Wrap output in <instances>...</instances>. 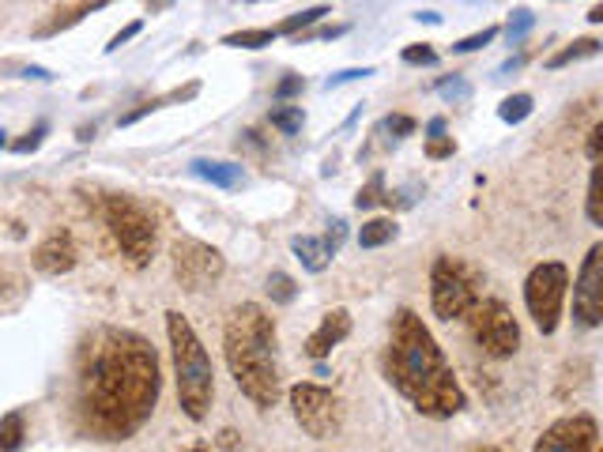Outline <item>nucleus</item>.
Returning a JSON list of instances; mask_svg holds the SVG:
<instances>
[{
    "instance_id": "1",
    "label": "nucleus",
    "mask_w": 603,
    "mask_h": 452,
    "mask_svg": "<svg viewBox=\"0 0 603 452\" xmlns=\"http://www.w3.org/2000/svg\"><path fill=\"white\" fill-rule=\"evenodd\" d=\"M162 366L151 339L121 325L91 328L72 366V419L91 441H129L159 408Z\"/></svg>"
},
{
    "instance_id": "2",
    "label": "nucleus",
    "mask_w": 603,
    "mask_h": 452,
    "mask_svg": "<svg viewBox=\"0 0 603 452\" xmlns=\"http://www.w3.org/2000/svg\"><path fill=\"white\" fill-rule=\"evenodd\" d=\"M381 374L404 400L426 419H453L468 408L461 381L453 374V362L437 347L434 332L415 309H396L389 325V344L381 355Z\"/></svg>"
},
{
    "instance_id": "3",
    "label": "nucleus",
    "mask_w": 603,
    "mask_h": 452,
    "mask_svg": "<svg viewBox=\"0 0 603 452\" xmlns=\"http://www.w3.org/2000/svg\"><path fill=\"white\" fill-rule=\"evenodd\" d=\"M226 370L245 400L257 411H272L283 396L279 358H276V320L257 302H242L231 309L223 328Z\"/></svg>"
},
{
    "instance_id": "4",
    "label": "nucleus",
    "mask_w": 603,
    "mask_h": 452,
    "mask_svg": "<svg viewBox=\"0 0 603 452\" xmlns=\"http://www.w3.org/2000/svg\"><path fill=\"white\" fill-rule=\"evenodd\" d=\"M167 339H170V358H173V381H178V403L186 419L204 422L215 400V366L208 358L204 344H200L197 328L189 317L178 309L167 313Z\"/></svg>"
},
{
    "instance_id": "5",
    "label": "nucleus",
    "mask_w": 603,
    "mask_h": 452,
    "mask_svg": "<svg viewBox=\"0 0 603 452\" xmlns=\"http://www.w3.org/2000/svg\"><path fill=\"white\" fill-rule=\"evenodd\" d=\"M103 223L114 238L117 253L125 256L129 267H148L155 256V242H159V227L155 216L129 192H109L103 200Z\"/></svg>"
},
{
    "instance_id": "6",
    "label": "nucleus",
    "mask_w": 603,
    "mask_h": 452,
    "mask_svg": "<svg viewBox=\"0 0 603 452\" xmlns=\"http://www.w3.org/2000/svg\"><path fill=\"white\" fill-rule=\"evenodd\" d=\"M565 291H570V267L562 261H543L528 272L525 306H528V317L536 320V328L543 332V336H551V332L559 328Z\"/></svg>"
},
{
    "instance_id": "7",
    "label": "nucleus",
    "mask_w": 603,
    "mask_h": 452,
    "mask_svg": "<svg viewBox=\"0 0 603 452\" xmlns=\"http://www.w3.org/2000/svg\"><path fill=\"white\" fill-rule=\"evenodd\" d=\"M479 302V287L468 264L456 256H437L431 267V306L437 320H464Z\"/></svg>"
},
{
    "instance_id": "8",
    "label": "nucleus",
    "mask_w": 603,
    "mask_h": 452,
    "mask_svg": "<svg viewBox=\"0 0 603 452\" xmlns=\"http://www.w3.org/2000/svg\"><path fill=\"white\" fill-rule=\"evenodd\" d=\"M464 320H468L475 347L487 358H514L520 350V325L501 298H479Z\"/></svg>"
},
{
    "instance_id": "9",
    "label": "nucleus",
    "mask_w": 603,
    "mask_h": 452,
    "mask_svg": "<svg viewBox=\"0 0 603 452\" xmlns=\"http://www.w3.org/2000/svg\"><path fill=\"white\" fill-rule=\"evenodd\" d=\"M290 396V411H295V422L309 433L314 441H328L343 430V400L325 385L314 381H302Z\"/></svg>"
},
{
    "instance_id": "10",
    "label": "nucleus",
    "mask_w": 603,
    "mask_h": 452,
    "mask_svg": "<svg viewBox=\"0 0 603 452\" xmlns=\"http://www.w3.org/2000/svg\"><path fill=\"white\" fill-rule=\"evenodd\" d=\"M170 264H173V280H178V287L189 291V294L215 287L226 272L223 253H219L215 245L200 242V238H173Z\"/></svg>"
},
{
    "instance_id": "11",
    "label": "nucleus",
    "mask_w": 603,
    "mask_h": 452,
    "mask_svg": "<svg viewBox=\"0 0 603 452\" xmlns=\"http://www.w3.org/2000/svg\"><path fill=\"white\" fill-rule=\"evenodd\" d=\"M573 320L581 328L603 325V245L596 242L584 256L578 283H573Z\"/></svg>"
},
{
    "instance_id": "12",
    "label": "nucleus",
    "mask_w": 603,
    "mask_h": 452,
    "mask_svg": "<svg viewBox=\"0 0 603 452\" xmlns=\"http://www.w3.org/2000/svg\"><path fill=\"white\" fill-rule=\"evenodd\" d=\"M600 427L592 414H565L539 433L532 452H596Z\"/></svg>"
},
{
    "instance_id": "13",
    "label": "nucleus",
    "mask_w": 603,
    "mask_h": 452,
    "mask_svg": "<svg viewBox=\"0 0 603 452\" xmlns=\"http://www.w3.org/2000/svg\"><path fill=\"white\" fill-rule=\"evenodd\" d=\"M76 261H80V249H76V238H72L68 230H53V234H45L31 253L34 272H42V275H68L72 267H76Z\"/></svg>"
},
{
    "instance_id": "14",
    "label": "nucleus",
    "mask_w": 603,
    "mask_h": 452,
    "mask_svg": "<svg viewBox=\"0 0 603 452\" xmlns=\"http://www.w3.org/2000/svg\"><path fill=\"white\" fill-rule=\"evenodd\" d=\"M347 336H351V313L328 309L321 317V325H317V332L306 339V355L314 358V362H321V358L332 355V347H340Z\"/></svg>"
},
{
    "instance_id": "15",
    "label": "nucleus",
    "mask_w": 603,
    "mask_h": 452,
    "mask_svg": "<svg viewBox=\"0 0 603 452\" xmlns=\"http://www.w3.org/2000/svg\"><path fill=\"white\" fill-rule=\"evenodd\" d=\"M109 0H72V4H61L50 12V20H42L39 27H34V39H53V34L68 31V27H76L84 15L98 12V8H106Z\"/></svg>"
},
{
    "instance_id": "16",
    "label": "nucleus",
    "mask_w": 603,
    "mask_h": 452,
    "mask_svg": "<svg viewBox=\"0 0 603 452\" xmlns=\"http://www.w3.org/2000/svg\"><path fill=\"white\" fill-rule=\"evenodd\" d=\"M197 95H200V83H186V87H173V91H167V95L148 98V103H140L136 109H129V114H121V125H136L140 117L155 114V109H162V106H170V103H189V98H197Z\"/></svg>"
},
{
    "instance_id": "17",
    "label": "nucleus",
    "mask_w": 603,
    "mask_h": 452,
    "mask_svg": "<svg viewBox=\"0 0 603 452\" xmlns=\"http://www.w3.org/2000/svg\"><path fill=\"white\" fill-rule=\"evenodd\" d=\"M290 249H295L302 267H309V272H325V267L332 264V253H328V245L321 242V238L298 234V238H290Z\"/></svg>"
},
{
    "instance_id": "18",
    "label": "nucleus",
    "mask_w": 603,
    "mask_h": 452,
    "mask_svg": "<svg viewBox=\"0 0 603 452\" xmlns=\"http://www.w3.org/2000/svg\"><path fill=\"white\" fill-rule=\"evenodd\" d=\"M193 174H197V178H204V181H212V186H219V189H237V186H242V166H234V162L197 159Z\"/></svg>"
},
{
    "instance_id": "19",
    "label": "nucleus",
    "mask_w": 603,
    "mask_h": 452,
    "mask_svg": "<svg viewBox=\"0 0 603 452\" xmlns=\"http://www.w3.org/2000/svg\"><path fill=\"white\" fill-rule=\"evenodd\" d=\"M276 39H279L276 27H253V31L223 34V45H231V50H264V45H272Z\"/></svg>"
},
{
    "instance_id": "20",
    "label": "nucleus",
    "mask_w": 603,
    "mask_h": 452,
    "mask_svg": "<svg viewBox=\"0 0 603 452\" xmlns=\"http://www.w3.org/2000/svg\"><path fill=\"white\" fill-rule=\"evenodd\" d=\"M27 441V419L23 411H12L0 419V452H20Z\"/></svg>"
},
{
    "instance_id": "21",
    "label": "nucleus",
    "mask_w": 603,
    "mask_h": 452,
    "mask_svg": "<svg viewBox=\"0 0 603 452\" xmlns=\"http://www.w3.org/2000/svg\"><path fill=\"white\" fill-rule=\"evenodd\" d=\"M392 238H396V219H370V223H362V230H359L362 249H381V245H389Z\"/></svg>"
},
{
    "instance_id": "22",
    "label": "nucleus",
    "mask_w": 603,
    "mask_h": 452,
    "mask_svg": "<svg viewBox=\"0 0 603 452\" xmlns=\"http://www.w3.org/2000/svg\"><path fill=\"white\" fill-rule=\"evenodd\" d=\"M596 53H600V39H578L565 45V50L554 53V57H547V69H565V64H573L581 57H596Z\"/></svg>"
},
{
    "instance_id": "23",
    "label": "nucleus",
    "mask_w": 603,
    "mask_h": 452,
    "mask_svg": "<svg viewBox=\"0 0 603 452\" xmlns=\"http://www.w3.org/2000/svg\"><path fill=\"white\" fill-rule=\"evenodd\" d=\"M584 211H589V223L592 227H603V170H600V162H592L589 200H584Z\"/></svg>"
},
{
    "instance_id": "24",
    "label": "nucleus",
    "mask_w": 603,
    "mask_h": 452,
    "mask_svg": "<svg viewBox=\"0 0 603 452\" xmlns=\"http://www.w3.org/2000/svg\"><path fill=\"white\" fill-rule=\"evenodd\" d=\"M321 15H328V4L302 8V12L287 15V20H283V23L276 27V34H290V39H295V34H302V31H306V27H314L317 20H321Z\"/></svg>"
},
{
    "instance_id": "25",
    "label": "nucleus",
    "mask_w": 603,
    "mask_h": 452,
    "mask_svg": "<svg viewBox=\"0 0 603 452\" xmlns=\"http://www.w3.org/2000/svg\"><path fill=\"white\" fill-rule=\"evenodd\" d=\"M264 291H268V298L276 302V306H290V302L298 298V283L290 280L287 272H272L268 283H264Z\"/></svg>"
},
{
    "instance_id": "26",
    "label": "nucleus",
    "mask_w": 603,
    "mask_h": 452,
    "mask_svg": "<svg viewBox=\"0 0 603 452\" xmlns=\"http://www.w3.org/2000/svg\"><path fill=\"white\" fill-rule=\"evenodd\" d=\"M268 122H272V128H279L283 136H295V133H302V125H306V114H302V106H276L268 114Z\"/></svg>"
},
{
    "instance_id": "27",
    "label": "nucleus",
    "mask_w": 603,
    "mask_h": 452,
    "mask_svg": "<svg viewBox=\"0 0 603 452\" xmlns=\"http://www.w3.org/2000/svg\"><path fill=\"white\" fill-rule=\"evenodd\" d=\"M532 95H525V91H520V95H509V98H501V106H498V117L506 125H520L525 122L528 114H532Z\"/></svg>"
},
{
    "instance_id": "28",
    "label": "nucleus",
    "mask_w": 603,
    "mask_h": 452,
    "mask_svg": "<svg viewBox=\"0 0 603 452\" xmlns=\"http://www.w3.org/2000/svg\"><path fill=\"white\" fill-rule=\"evenodd\" d=\"M381 200H385V174H373V178L367 181V186L359 189V197H355V208L359 211H370V208H378Z\"/></svg>"
},
{
    "instance_id": "29",
    "label": "nucleus",
    "mask_w": 603,
    "mask_h": 452,
    "mask_svg": "<svg viewBox=\"0 0 603 452\" xmlns=\"http://www.w3.org/2000/svg\"><path fill=\"white\" fill-rule=\"evenodd\" d=\"M498 39V27H483L479 34H468V39H461L453 45L456 53H475V50H483V45H490Z\"/></svg>"
},
{
    "instance_id": "30",
    "label": "nucleus",
    "mask_w": 603,
    "mask_h": 452,
    "mask_svg": "<svg viewBox=\"0 0 603 452\" xmlns=\"http://www.w3.org/2000/svg\"><path fill=\"white\" fill-rule=\"evenodd\" d=\"M404 64H419V69H431V64H437V50H434V45H426V42L408 45V50H404Z\"/></svg>"
},
{
    "instance_id": "31",
    "label": "nucleus",
    "mask_w": 603,
    "mask_h": 452,
    "mask_svg": "<svg viewBox=\"0 0 603 452\" xmlns=\"http://www.w3.org/2000/svg\"><path fill=\"white\" fill-rule=\"evenodd\" d=\"M381 133H392L396 140H404V136L415 133V117H408V114H389L385 122H381Z\"/></svg>"
},
{
    "instance_id": "32",
    "label": "nucleus",
    "mask_w": 603,
    "mask_h": 452,
    "mask_svg": "<svg viewBox=\"0 0 603 452\" xmlns=\"http://www.w3.org/2000/svg\"><path fill=\"white\" fill-rule=\"evenodd\" d=\"M437 95L449 98V103H464V98L472 95V87H468V83H464L461 76H453V80H442V83H437Z\"/></svg>"
},
{
    "instance_id": "33",
    "label": "nucleus",
    "mask_w": 603,
    "mask_h": 452,
    "mask_svg": "<svg viewBox=\"0 0 603 452\" xmlns=\"http://www.w3.org/2000/svg\"><path fill=\"white\" fill-rule=\"evenodd\" d=\"M528 27H532V12H528V8H517V12L509 15V27H506L509 42H520V39H525Z\"/></svg>"
},
{
    "instance_id": "34",
    "label": "nucleus",
    "mask_w": 603,
    "mask_h": 452,
    "mask_svg": "<svg viewBox=\"0 0 603 452\" xmlns=\"http://www.w3.org/2000/svg\"><path fill=\"white\" fill-rule=\"evenodd\" d=\"M453 151H456L453 136H431L426 140V159H449Z\"/></svg>"
},
{
    "instance_id": "35",
    "label": "nucleus",
    "mask_w": 603,
    "mask_h": 452,
    "mask_svg": "<svg viewBox=\"0 0 603 452\" xmlns=\"http://www.w3.org/2000/svg\"><path fill=\"white\" fill-rule=\"evenodd\" d=\"M42 140H45V125H34L31 133L23 136V140H15V144H12V151H15V155L39 151V147H42Z\"/></svg>"
},
{
    "instance_id": "36",
    "label": "nucleus",
    "mask_w": 603,
    "mask_h": 452,
    "mask_svg": "<svg viewBox=\"0 0 603 452\" xmlns=\"http://www.w3.org/2000/svg\"><path fill=\"white\" fill-rule=\"evenodd\" d=\"M343 238H347V223L343 219H332V223H328V234L321 238V242L328 245V253H340V245H343Z\"/></svg>"
},
{
    "instance_id": "37",
    "label": "nucleus",
    "mask_w": 603,
    "mask_h": 452,
    "mask_svg": "<svg viewBox=\"0 0 603 452\" xmlns=\"http://www.w3.org/2000/svg\"><path fill=\"white\" fill-rule=\"evenodd\" d=\"M144 31V20H133L129 27H125V31H117L114 34V39H109V45H106V53H114V50H121V45L125 42H133L136 39V34H140Z\"/></svg>"
},
{
    "instance_id": "38",
    "label": "nucleus",
    "mask_w": 603,
    "mask_h": 452,
    "mask_svg": "<svg viewBox=\"0 0 603 452\" xmlns=\"http://www.w3.org/2000/svg\"><path fill=\"white\" fill-rule=\"evenodd\" d=\"M584 151H589V162L603 159V125L600 122L589 128V144H584Z\"/></svg>"
},
{
    "instance_id": "39",
    "label": "nucleus",
    "mask_w": 603,
    "mask_h": 452,
    "mask_svg": "<svg viewBox=\"0 0 603 452\" xmlns=\"http://www.w3.org/2000/svg\"><path fill=\"white\" fill-rule=\"evenodd\" d=\"M302 87H306V83H302V76H287V80H279L276 98H279V103H287V98H295Z\"/></svg>"
},
{
    "instance_id": "40",
    "label": "nucleus",
    "mask_w": 603,
    "mask_h": 452,
    "mask_svg": "<svg viewBox=\"0 0 603 452\" xmlns=\"http://www.w3.org/2000/svg\"><path fill=\"white\" fill-rule=\"evenodd\" d=\"M359 76H373V69H347V72H336V76L328 80V87H340V83L359 80Z\"/></svg>"
},
{
    "instance_id": "41",
    "label": "nucleus",
    "mask_w": 603,
    "mask_h": 452,
    "mask_svg": "<svg viewBox=\"0 0 603 452\" xmlns=\"http://www.w3.org/2000/svg\"><path fill=\"white\" fill-rule=\"evenodd\" d=\"M219 449L237 452V449H242V441H237V433H234V430H223V433H219Z\"/></svg>"
},
{
    "instance_id": "42",
    "label": "nucleus",
    "mask_w": 603,
    "mask_h": 452,
    "mask_svg": "<svg viewBox=\"0 0 603 452\" xmlns=\"http://www.w3.org/2000/svg\"><path fill=\"white\" fill-rule=\"evenodd\" d=\"M23 76L27 80H53V72H45V69H39V64H34V69H27Z\"/></svg>"
},
{
    "instance_id": "43",
    "label": "nucleus",
    "mask_w": 603,
    "mask_h": 452,
    "mask_svg": "<svg viewBox=\"0 0 603 452\" xmlns=\"http://www.w3.org/2000/svg\"><path fill=\"white\" fill-rule=\"evenodd\" d=\"M426 133H431V136H442V133H445V122H442V117H434V122L426 125Z\"/></svg>"
},
{
    "instance_id": "44",
    "label": "nucleus",
    "mask_w": 603,
    "mask_h": 452,
    "mask_svg": "<svg viewBox=\"0 0 603 452\" xmlns=\"http://www.w3.org/2000/svg\"><path fill=\"white\" fill-rule=\"evenodd\" d=\"M80 140H95V125H84V128H80Z\"/></svg>"
},
{
    "instance_id": "45",
    "label": "nucleus",
    "mask_w": 603,
    "mask_h": 452,
    "mask_svg": "<svg viewBox=\"0 0 603 452\" xmlns=\"http://www.w3.org/2000/svg\"><path fill=\"white\" fill-rule=\"evenodd\" d=\"M603 20V4H592V12H589V23H600Z\"/></svg>"
},
{
    "instance_id": "46",
    "label": "nucleus",
    "mask_w": 603,
    "mask_h": 452,
    "mask_svg": "<svg viewBox=\"0 0 603 452\" xmlns=\"http://www.w3.org/2000/svg\"><path fill=\"white\" fill-rule=\"evenodd\" d=\"M419 20H426V23H442V15H437V12H419Z\"/></svg>"
},
{
    "instance_id": "47",
    "label": "nucleus",
    "mask_w": 603,
    "mask_h": 452,
    "mask_svg": "<svg viewBox=\"0 0 603 452\" xmlns=\"http://www.w3.org/2000/svg\"><path fill=\"white\" fill-rule=\"evenodd\" d=\"M167 4H173V0H148L151 12H159V8H167Z\"/></svg>"
},
{
    "instance_id": "48",
    "label": "nucleus",
    "mask_w": 603,
    "mask_h": 452,
    "mask_svg": "<svg viewBox=\"0 0 603 452\" xmlns=\"http://www.w3.org/2000/svg\"><path fill=\"white\" fill-rule=\"evenodd\" d=\"M468 452H501L498 445H475V449H468Z\"/></svg>"
},
{
    "instance_id": "49",
    "label": "nucleus",
    "mask_w": 603,
    "mask_h": 452,
    "mask_svg": "<svg viewBox=\"0 0 603 452\" xmlns=\"http://www.w3.org/2000/svg\"><path fill=\"white\" fill-rule=\"evenodd\" d=\"M186 452H208L204 445H193V449H186Z\"/></svg>"
},
{
    "instance_id": "50",
    "label": "nucleus",
    "mask_w": 603,
    "mask_h": 452,
    "mask_svg": "<svg viewBox=\"0 0 603 452\" xmlns=\"http://www.w3.org/2000/svg\"><path fill=\"white\" fill-rule=\"evenodd\" d=\"M4 144H8V140H4V133H0V147H4Z\"/></svg>"
}]
</instances>
